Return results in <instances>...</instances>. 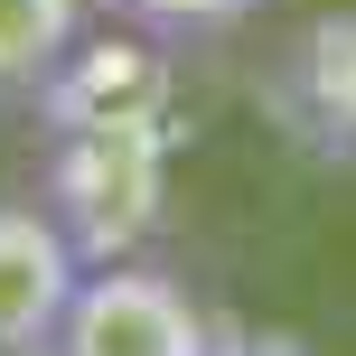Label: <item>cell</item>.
<instances>
[{
	"label": "cell",
	"instance_id": "obj_3",
	"mask_svg": "<svg viewBox=\"0 0 356 356\" xmlns=\"http://www.w3.org/2000/svg\"><path fill=\"white\" fill-rule=\"evenodd\" d=\"M263 104L309 160L356 169V10H328L291 38L282 66L263 75Z\"/></svg>",
	"mask_w": 356,
	"mask_h": 356
},
{
	"label": "cell",
	"instance_id": "obj_1",
	"mask_svg": "<svg viewBox=\"0 0 356 356\" xmlns=\"http://www.w3.org/2000/svg\"><path fill=\"white\" fill-rule=\"evenodd\" d=\"M197 347H207V309L169 263L94 253L47 356H197Z\"/></svg>",
	"mask_w": 356,
	"mask_h": 356
},
{
	"label": "cell",
	"instance_id": "obj_2",
	"mask_svg": "<svg viewBox=\"0 0 356 356\" xmlns=\"http://www.w3.org/2000/svg\"><path fill=\"white\" fill-rule=\"evenodd\" d=\"M94 253L47 197H0V356H47Z\"/></svg>",
	"mask_w": 356,
	"mask_h": 356
},
{
	"label": "cell",
	"instance_id": "obj_4",
	"mask_svg": "<svg viewBox=\"0 0 356 356\" xmlns=\"http://www.w3.org/2000/svg\"><path fill=\"white\" fill-rule=\"evenodd\" d=\"M94 0H0V113H47L94 38Z\"/></svg>",
	"mask_w": 356,
	"mask_h": 356
},
{
	"label": "cell",
	"instance_id": "obj_5",
	"mask_svg": "<svg viewBox=\"0 0 356 356\" xmlns=\"http://www.w3.org/2000/svg\"><path fill=\"white\" fill-rule=\"evenodd\" d=\"M94 10H104V29H122L150 56H207L244 19H263L272 0H94Z\"/></svg>",
	"mask_w": 356,
	"mask_h": 356
}]
</instances>
